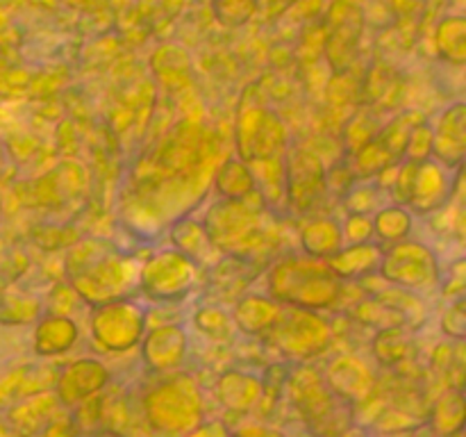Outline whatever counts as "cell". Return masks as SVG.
<instances>
[{
  "instance_id": "cell-28",
  "label": "cell",
  "mask_w": 466,
  "mask_h": 437,
  "mask_svg": "<svg viewBox=\"0 0 466 437\" xmlns=\"http://www.w3.org/2000/svg\"><path fill=\"white\" fill-rule=\"evenodd\" d=\"M421 121H423L421 114L405 112V114H399L394 121H390L380 132H378V139L387 146V150L394 155L396 162H403L405 146H408L410 132H412L414 126Z\"/></svg>"
},
{
  "instance_id": "cell-40",
  "label": "cell",
  "mask_w": 466,
  "mask_h": 437,
  "mask_svg": "<svg viewBox=\"0 0 466 437\" xmlns=\"http://www.w3.org/2000/svg\"><path fill=\"white\" fill-rule=\"evenodd\" d=\"M230 437H285L280 431H273V428L258 426V423H250V426H241L237 431H230Z\"/></svg>"
},
{
  "instance_id": "cell-13",
  "label": "cell",
  "mask_w": 466,
  "mask_h": 437,
  "mask_svg": "<svg viewBox=\"0 0 466 437\" xmlns=\"http://www.w3.org/2000/svg\"><path fill=\"white\" fill-rule=\"evenodd\" d=\"M323 378L341 401L353 405V410L367 403L378 390L376 371L364 360H360L358 355H339V358H335L323 371Z\"/></svg>"
},
{
  "instance_id": "cell-22",
  "label": "cell",
  "mask_w": 466,
  "mask_h": 437,
  "mask_svg": "<svg viewBox=\"0 0 466 437\" xmlns=\"http://www.w3.org/2000/svg\"><path fill=\"white\" fill-rule=\"evenodd\" d=\"M426 423L437 437H449L464 431V391L462 387H446L428 405Z\"/></svg>"
},
{
  "instance_id": "cell-9",
  "label": "cell",
  "mask_w": 466,
  "mask_h": 437,
  "mask_svg": "<svg viewBox=\"0 0 466 437\" xmlns=\"http://www.w3.org/2000/svg\"><path fill=\"white\" fill-rule=\"evenodd\" d=\"M200 267L180 250L168 249L150 255L139 269V290L153 300H180L198 285Z\"/></svg>"
},
{
  "instance_id": "cell-29",
  "label": "cell",
  "mask_w": 466,
  "mask_h": 437,
  "mask_svg": "<svg viewBox=\"0 0 466 437\" xmlns=\"http://www.w3.org/2000/svg\"><path fill=\"white\" fill-rule=\"evenodd\" d=\"M380 130L382 127H380V123H378L376 109H369V107L358 109V112L353 114V118H350L344 127L346 150L353 155L355 150L362 148L364 144H369L373 137H378V132Z\"/></svg>"
},
{
  "instance_id": "cell-27",
  "label": "cell",
  "mask_w": 466,
  "mask_h": 437,
  "mask_svg": "<svg viewBox=\"0 0 466 437\" xmlns=\"http://www.w3.org/2000/svg\"><path fill=\"white\" fill-rule=\"evenodd\" d=\"M57 405V396L41 394L36 396V399H30V403L21 405V408L16 410L18 431H21L23 435H35L36 431H41V428L55 417Z\"/></svg>"
},
{
  "instance_id": "cell-12",
  "label": "cell",
  "mask_w": 466,
  "mask_h": 437,
  "mask_svg": "<svg viewBox=\"0 0 466 437\" xmlns=\"http://www.w3.org/2000/svg\"><path fill=\"white\" fill-rule=\"evenodd\" d=\"M455 196V180L451 168L437 162L435 158L426 162H412L410 168V189L405 208L417 214H431L446 208Z\"/></svg>"
},
{
  "instance_id": "cell-16",
  "label": "cell",
  "mask_w": 466,
  "mask_h": 437,
  "mask_svg": "<svg viewBox=\"0 0 466 437\" xmlns=\"http://www.w3.org/2000/svg\"><path fill=\"white\" fill-rule=\"evenodd\" d=\"M141 358L153 371H171L187 355V332L182 326L167 323L141 337Z\"/></svg>"
},
{
  "instance_id": "cell-30",
  "label": "cell",
  "mask_w": 466,
  "mask_h": 437,
  "mask_svg": "<svg viewBox=\"0 0 466 437\" xmlns=\"http://www.w3.org/2000/svg\"><path fill=\"white\" fill-rule=\"evenodd\" d=\"M41 317V300L35 296H0V323H30Z\"/></svg>"
},
{
  "instance_id": "cell-11",
  "label": "cell",
  "mask_w": 466,
  "mask_h": 437,
  "mask_svg": "<svg viewBox=\"0 0 466 437\" xmlns=\"http://www.w3.org/2000/svg\"><path fill=\"white\" fill-rule=\"evenodd\" d=\"M285 168V200L299 214L312 212L326 198V168L309 150L291 148L282 155Z\"/></svg>"
},
{
  "instance_id": "cell-38",
  "label": "cell",
  "mask_w": 466,
  "mask_h": 437,
  "mask_svg": "<svg viewBox=\"0 0 466 437\" xmlns=\"http://www.w3.org/2000/svg\"><path fill=\"white\" fill-rule=\"evenodd\" d=\"M77 422L73 417H53L39 431V437H76Z\"/></svg>"
},
{
  "instance_id": "cell-4",
  "label": "cell",
  "mask_w": 466,
  "mask_h": 437,
  "mask_svg": "<svg viewBox=\"0 0 466 437\" xmlns=\"http://www.w3.org/2000/svg\"><path fill=\"white\" fill-rule=\"evenodd\" d=\"M285 391L314 437H341L353 426V405L341 401L312 364H300L289 371Z\"/></svg>"
},
{
  "instance_id": "cell-17",
  "label": "cell",
  "mask_w": 466,
  "mask_h": 437,
  "mask_svg": "<svg viewBox=\"0 0 466 437\" xmlns=\"http://www.w3.org/2000/svg\"><path fill=\"white\" fill-rule=\"evenodd\" d=\"M171 244L173 249L180 250L182 255L198 264L200 269H212L218 259L223 258L221 250L212 241V237L205 230L203 221H196L191 217H182L173 223L171 228Z\"/></svg>"
},
{
  "instance_id": "cell-37",
  "label": "cell",
  "mask_w": 466,
  "mask_h": 437,
  "mask_svg": "<svg viewBox=\"0 0 466 437\" xmlns=\"http://www.w3.org/2000/svg\"><path fill=\"white\" fill-rule=\"evenodd\" d=\"M464 259H455L451 264V273H449V280L440 282L441 290H444V299L455 300V299H464V290H466V273H464Z\"/></svg>"
},
{
  "instance_id": "cell-5",
  "label": "cell",
  "mask_w": 466,
  "mask_h": 437,
  "mask_svg": "<svg viewBox=\"0 0 466 437\" xmlns=\"http://www.w3.org/2000/svg\"><path fill=\"white\" fill-rule=\"evenodd\" d=\"M235 146L246 164L280 159L287 150V127L268 107L259 86L250 85L241 94L235 118Z\"/></svg>"
},
{
  "instance_id": "cell-33",
  "label": "cell",
  "mask_w": 466,
  "mask_h": 437,
  "mask_svg": "<svg viewBox=\"0 0 466 437\" xmlns=\"http://www.w3.org/2000/svg\"><path fill=\"white\" fill-rule=\"evenodd\" d=\"M378 194L380 185H364L362 180L355 182L344 196V208L349 214H371L378 209Z\"/></svg>"
},
{
  "instance_id": "cell-1",
  "label": "cell",
  "mask_w": 466,
  "mask_h": 437,
  "mask_svg": "<svg viewBox=\"0 0 466 437\" xmlns=\"http://www.w3.org/2000/svg\"><path fill=\"white\" fill-rule=\"evenodd\" d=\"M66 278L77 296L89 305L126 299L132 290H139L141 264L123 258L105 241H76L66 255Z\"/></svg>"
},
{
  "instance_id": "cell-24",
  "label": "cell",
  "mask_w": 466,
  "mask_h": 437,
  "mask_svg": "<svg viewBox=\"0 0 466 437\" xmlns=\"http://www.w3.org/2000/svg\"><path fill=\"white\" fill-rule=\"evenodd\" d=\"M214 189L221 198L241 200L258 191V182L244 159L228 158L223 159V164H218L217 173H214Z\"/></svg>"
},
{
  "instance_id": "cell-2",
  "label": "cell",
  "mask_w": 466,
  "mask_h": 437,
  "mask_svg": "<svg viewBox=\"0 0 466 437\" xmlns=\"http://www.w3.org/2000/svg\"><path fill=\"white\" fill-rule=\"evenodd\" d=\"M267 294L280 305L319 312L339 303L344 280L332 273L326 259L285 255L268 269Z\"/></svg>"
},
{
  "instance_id": "cell-10",
  "label": "cell",
  "mask_w": 466,
  "mask_h": 437,
  "mask_svg": "<svg viewBox=\"0 0 466 437\" xmlns=\"http://www.w3.org/2000/svg\"><path fill=\"white\" fill-rule=\"evenodd\" d=\"M91 337L96 346L107 353H126L135 349L146 332V314L127 299L96 305L91 312Z\"/></svg>"
},
{
  "instance_id": "cell-31",
  "label": "cell",
  "mask_w": 466,
  "mask_h": 437,
  "mask_svg": "<svg viewBox=\"0 0 466 437\" xmlns=\"http://www.w3.org/2000/svg\"><path fill=\"white\" fill-rule=\"evenodd\" d=\"M196 328L209 337V340L226 341L232 337V317L221 308H200L194 317Z\"/></svg>"
},
{
  "instance_id": "cell-21",
  "label": "cell",
  "mask_w": 466,
  "mask_h": 437,
  "mask_svg": "<svg viewBox=\"0 0 466 437\" xmlns=\"http://www.w3.org/2000/svg\"><path fill=\"white\" fill-rule=\"evenodd\" d=\"M80 330H77L76 321L66 314H53L48 312L36 321L35 328V351L41 358H53V355H62L76 346Z\"/></svg>"
},
{
  "instance_id": "cell-14",
  "label": "cell",
  "mask_w": 466,
  "mask_h": 437,
  "mask_svg": "<svg viewBox=\"0 0 466 437\" xmlns=\"http://www.w3.org/2000/svg\"><path fill=\"white\" fill-rule=\"evenodd\" d=\"M109 385V371L94 358H80L68 362L55 382V396L64 408H76L91 396L100 394Z\"/></svg>"
},
{
  "instance_id": "cell-42",
  "label": "cell",
  "mask_w": 466,
  "mask_h": 437,
  "mask_svg": "<svg viewBox=\"0 0 466 437\" xmlns=\"http://www.w3.org/2000/svg\"><path fill=\"white\" fill-rule=\"evenodd\" d=\"M341 437H369V435H367V432H364V431H360V428L350 426L349 431H346L344 435H341Z\"/></svg>"
},
{
  "instance_id": "cell-8",
  "label": "cell",
  "mask_w": 466,
  "mask_h": 437,
  "mask_svg": "<svg viewBox=\"0 0 466 437\" xmlns=\"http://www.w3.org/2000/svg\"><path fill=\"white\" fill-rule=\"evenodd\" d=\"M378 276L390 282V285L417 294V291L440 287L441 269L431 246L421 244V241L403 239L390 244V249L382 250Z\"/></svg>"
},
{
  "instance_id": "cell-25",
  "label": "cell",
  "mask_w": 466,
  "mask_h": 437,
  "mask_svg": "<svg viewBox=\"0 0 466 437\" xmlns=\"http://www.w3.org/2000/svg\"><path fill=\"white\" fill-rule=\"evenodd\" d=\"M373 355L382 367L400 369L414 360L412 330L408 328H387L373 337Z\"/></svg>"
},
{
  "instance_id": "cell-23",
  "label": "cell",
  "mask_w": 466,
  "mask_h": 437,
  "mask_svg": "<svg viewBox=\"0 0 466 437\" xmlns=\"http://www.w3.org/2000/svg\"><path fill=\"white\" fill-rule=\"evenodd\" d=\"M300 246L305 255L317 259H328L344 246V235H341V223L332 217L309 218L300 228Z\"/></svg>"
},
{
  "instance_id": "cell-41",
  "label": "cell",
  "mask_w": 466,
  "mask_h": 437,
  "mask_svg": "<svg viewBox=\"0 0 466 437\" xmlns=\"http://www.w3.org/2000/svg\"><path fill=\"white\" fill-rule=\"evenodd\" d=\"M76 437H123V435H118V432H112V431H85V432H77Z\"/></svg>"
},
{
  "instance_id": "cell-43",
  "label": "cell",
  "mask_w": 466,
  "mask_h": 437,
  "mask_svg": "<svg viewBox=\"0 0 466 437\" xmlns=\"http://www.w3.org/2000/svg\"><path fill=\"white\" fill-rule=\"evenodd\" d=\"M437 437V435H435ZM449 437H464V431H460V432H455V435H449Z\"/></svg>"
},
{
  "instance_id": "cell-32",
  "label": "cell",
  "mask_w": 466,
  "mask_h": 437,
  "mask_svg": "<svg viewBox=\"0 0 466 437\" xmlns=\"http://www.w3.org/2000/svg\"><path fill=\"white\" fill-rule=\"evenodd\" d=\"M440 53L441 57L449 59L451 64H464V23L460 18L441 23L440 27Z\"/></svg>"
},
{
  "instance_id": "cell-39",
  "label": "cell",
  "mask_w": 466,
  "mask_h": 437,
  "mask_svg": "<svg viewBox=\"0 0 466 437\" xmlns=\"http://www.w3.org/2000/svg\"><path fill=\"white\" fill-rule=\"evenodd\" d=\"M182 437H230V431L226 423L214 419V422H200L194 431L185 432Z\"/></svg>"
},
{
  "instance_id": "cell-26",
  "label": "cell",
  "mask_w": 466,
  "mask_h": 437,
  "mask_svg": "<svg viewBox=\"0 0 466 437\" xmlns=\"http://www.w3.org/2000/svg\"><path fill=\"white\" fill-rule=\"evenodd\" d=\"M410 232H412V214L403 205H387L373 217V237H378L382 244L408 239Z\"/></svg>"
},
{
  "instance_id": "cell-3",
  "label": "cell",
  "mask_w": 466,
  "mask_h": 437,
  "mask_svg": "<svg viewBox=\"0 0 466 437\" xmlns=\"http://www.w3.org/2000/svg\"><path fill=\"white\" fill-rule=\"evenodd\" d=\"M203 226L223 255L250 262L271 241L267 228V203L259 189L241 200H217L208 209Z\"/></svg>"
},
{
  "instance_id": "cell-15",
  "label": "cell",
  "mask_w": 466,
  "mask_h": 437,
  "mask_svg": "<svg viewBox=\"0 0 466 437\" xmlns=\"http://www.w3.org/2000/svg\"><path fill=\"white\" fill-rule=\"evenodd\" d=\"M432 158L446 168L464 167L466 159V105L453 103L432 126Z\"/></svg>"
},
{
  "instance_id": "cell-19",
  "label": "cell",
  "mask_w": 466,
  "mask_h": 437,
  "mask_svg": "<svg viewBox=\"0 0 466 437\" xmlns=\"http://www.w3.org/2000/svg\"><path fill=\"white\" fill-rule=\"evenodd\" d=\"M217 396L228 412L246 414L262 403V381L253 373L230 369L217 381Z\"/></svg>"
},
{
  "instance_id": "cell-7",
  "label": "cell",
  "mask_w": 466,
  "mask_h": 437,
  "mask_svg": "<svg viewBox=\"0 0 466 437\" xmlns=\"http://www.w3.org/2000/svg\"><path fill=\"white\" fill-rule=\"evenodd\" d=\"M264 340L285 358L303 362V360L317 358L330 346L332 328L314 310L282 305L276 323L264 335Z\"/></svg>"
},
{
  "instance_id": "cell-18",
  "label": "cell",
  "mask_w": 466,
  "mask_h": 437,
  "mask_svg": "<svg viewBox=\"0 0 466 437\" xmlns=\"http://www.w3.org/2000/svg\"><path fill=\"white\" fill-rule=\"evenodd\" d=\"M382 250L385 249L376 241H362V244L341 246L326 262L339 280H364L369 276H378Z\"/></svg>"
},
{
  "instance_id": "cell-34",
  "label": "cell",
  "mask_w": 466,
  "mask_h": 437,
  "mask_svg": "<svg viewBox=\"0 0 466 437\" xmlns=\"http://www.w3.org/2000/svg\"><path fill=\"white\" fill-rule=\"evenodd\" d=\"M431 158H432V126H428L426 118H423V121L417 123L414 130L410 132L403 159H408V162H426V159Z\"/></svg>"
},
{
  "instance_id": "cell-20",
  "label": "cell",
  "mask_w": 466,
  "mask_h": 437,
  "mask_svg": "<svg viewBox=\"0 0 466 437\" xmlns=\"http://www.w3.org/2000/svg\"><path fill=\"white\" fill-rule=\"evenodd\" d=\"M280 310L282 305L268 294H246L237 300L235 310H232V323L246 335L264 337L276 323Z\"/></svg>"
},
{
  "instance_id": "cell-6",
  "label": "cell",
  "mask_w": 466,
  "mask_h": 437,
  "mask_svg": "<svg viewBox=\"0 0 466 437\" xmlns=\"http://www.w3.org/2000/svg\"><path fill=\"white\" fill-rule=\"evenodd\" d=\"M144 417L162 437H182L203 422V394L187 373L164 378L144 396Z\"/></svg>"
},
{
  "instance_id": "cell-35",
  "label": "cell",
  "mask_w": 466,
  "mask_h": 437,
  "mask_svg": "<svg viewBox=\"0 0 466 437\" xmlns=\"http://www.w3.org/2000/svg\"><path fill=\"white\" fill-rule=\"evenodd\" d=\"M441 332L453 341H464L466 337V300L455 299L451 300L449 308L441 312Z\"/></svg>"
},
{
  "instance_id": "cell-36",
  "label": "cell",
  "mask_w": 466,
  "mask_h": 437,
  "mask_svg": "<svg viewBox=\"0 0 466 437\" xmlns=\"http://www.w3.org/2000/svg\"><path fill=\"white\" fill-rule=\"evenodd\" d=\"M341 235H344V241H350V244L371 241L373 218L369 214H349L346 221L341 223Z\"/></svg>"
}]
</instances>
